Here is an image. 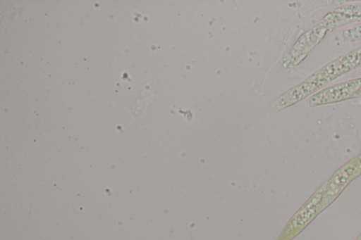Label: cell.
<instances>
[{
    "mask_svg": "<svg viewBox=\"0 0 361 240\" xmlns=\"http://www.w3.org/2000/svg\"><path fill=\"white\" fill-rule=\"evenodd\" d=\"M360 52V65H361V48H359Z\"/></svg>",
    "mask_w": 361,
    "mask_h": 240,
    "instance_id": "ba28073f",
    "label": "cell"
},
{
    "mask_svg": "<svg viewBox=\"0 0 361 240\" xmlns=\"http://www.w3.org/2000/svg\"><path fill=\"white\" fill-rule=\"evenodd\" d=\"M361 96V87L353 95L352 99Z\"/></svg>",
    "mask_w": 361,
    "mask_h": 240,
    "instance_id": "52a82bcc",
    "label": "cell"
},
{
    "mask_svg": "<svg viewBox=\"0 0 361 240\" xmlns=\"http://www.w3.org/2000/svg\"><path fill=\"white\" fill-rule=\"evenodd\" d=\"M357 240H361V234L360 235V236L357 239Z\"/></svg>",
    "mask_w": 361,
    "mask_h": 240,
    "instance_id": "9c48e42d",
    "label": "cell"
},
{
    "mask_svg": "<svg viewBox=\"0 0 361 240\" xmlns=\"http://www.w3.org/2000/svg\"><path fill=\"white\" fill-rule=\"evenodd\" d=\"M360 87L361 78L341 82L314 94L308 99L307 103L310 106H317L352 99Z\"/></svg>",
    "mask_w": 361,
    "mask_h": 240,
    "instance_id": "6da1fadb",
    "label": "cell"
},
{
    "mask_svg": "<svg viewBox=\"0 0 361 240\" xmlns=\"http://www.w3.org/2000/svg\"><path fill=\"white\" fill-rule=\"evenodd\" d=\"M326 84L320 81L312 75L305 82L290 89L280 99V104L283 107L294 103L306 96L311 95L317 90L324 87Z\"/></svg>",
    "mask_w": 361,
    "mask_h": 240,
    "instance_id": "5b68a950",
    "label": "cell"
},
{
    "mask_svg": "<svg viewBox=\"0 0 361 240\" xmlns=\"http://www.w3.org/2000/svg\"><path fill=\"white\" fill-rule=\"evenodd\" d=\"M357 159L341 167L326 182L322 210L328 206L340 194L347 184L357 175Z\"/></svg>",
    "mask_w": 361,
    "mask_h": 240,
    "instance_id": "7a4b0ae2",
    "label": "cell"
},
{
    "mask_svg": "<svg viewBox=\"0 0 361 240\" xmlns=\"http://www.w3.org/2000/svg\"><path fill=\"white\" fill-rule=\"evenodd\" d=\"M326 187V183L319 189L293 217L290 221L293 231L305 226L322 210Z\"/></svg>",
    "mask_w": 361,
    "mask_h": 240,
    "instance_id": "3957f363",
    "label": "cell"
},
{
    "mask_svg": "<svg viewBox=\"0 0 361 240\" xmlns=\"http://www.w3.org/2000/svg\"><path fill=\"white\" fill-rule=\"evenodd\" d=\"M342 37L345 41L361 39V23L343 31L342 32Z\"/></svg>",
    "mask_w": 361,
    "mask_h": 240,
    "instance_id": "8992f818",
    "label": "cell"
},
{
    "mask_svg": "<svg viewBox=\"0 0 361 240\" xmlns=\"http://www.w3.org/2000/svg\"><path fill=\"white\" fill-rule=\"evenodd\" d=\"M361 19V4L337 8L328 14L321 22L322 27L335 28L345 23Z\"/></svg>",
    "mask_w": 361,
    "mask_h": 240,
    "instance_id": "277c9868",
    "label": "cell"
}]
</instances>
